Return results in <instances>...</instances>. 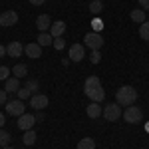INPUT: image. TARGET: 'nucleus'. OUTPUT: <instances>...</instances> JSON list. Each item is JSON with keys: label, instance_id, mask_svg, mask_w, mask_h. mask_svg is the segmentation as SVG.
Returning a JSON list of instances; mask_svg holds the SVG:
<instances>
[{"label": "nucleus", "instance_id": "obj_22", "mask_svg": "<svg viewBox=\"0 0 149 149\" xmlns=\"http://www.w3.org/2000/svg\"><path fill=\"white\" fill-rule=\"evenodd\" d=\"M10 141H12V135L4 129V127H0V147H6Z\"/></svg>", "mask_w": 149, "mask_h": 149}, {"label": "nucleus", "instance_id": "obj_9", "mask_svg": "<svg viewBox=\"0 0 149 149\" xmlns=\"http://www.w3.org/2000/svg\"><path fill=\"white\" fill-rule=\"evenodd\" d=\"M84 56H86L84 44H72V46H70V60H72V62H81Z\"/></svg>", "mask_w": 149, "mask_h": 149}, {"label": "nucleus", "instance_id": "obj_27", "mask_svg": "<svg viewBox=\"0 0 149 149\" xmlns=\"http://www.w3.org/2000/svg\"><path fill=\"white\" fill-rule=\"evenodd\" d=\"M8 76H10V70L6 68V66H0V81H6Z\"/></svg>", "mask_w": 149, "mask_h": 149}, {"label": "nucleus", "instance_id": "obj_23", "mask_svg": "<svg viewBox=\"0 0 149 149\" xmlns=\"http://www.w3.org/2000/svg\"><path fill=\"white\" fill-rule=\"evenodd\" d=\"M102 10H103V2H102V0H92V4H90V12H92L93 16H97Z\"/></svg>", "mask_w": 149, "mask_h": 149}, {"label": "nucleus", "instance_id": "obj_30", "mask_svg": "<svg viewBox=\"0 0 149 149\" xmlns=\"http://www.w3.org/2000/svg\"><path fill=\"white\" fill-rule=\"evenodd\" d=\"M92 26H93V32H102V28H103V22L100 20V18H95L92 22Z\"/></svg>", "mask_w": 149, "mask_h": 149}, {"label": "nucleus", "instance_id": "obj_15", "mask_svg": "<svg viewBox=\"0 0 149 149\" xmlns=\"http://www.w3.org/2000/svg\"><path fill=\"white\" fill-rule=\"evenodd\" d=\"M86 95L92 100V102H103V97H105V92H103V88H95V90H88Z\"/></svg>", "mask_w": 149, "mask_h": 149}, {"label": "nucleus", "instance_id": "obj_20", "mask_svg": "<svg viewBox=\"0 0 149 149\" xmlns=\"http://www.w3.org/2000/svg\"><path fill=\"white\" fill-rule=\"evenodd\" d=\"M12 74H14V78H18V80H20V78H24V76L28 74V68H26L24 64H18V66H14V68H12Z\"/></svg>", "mask_w": 149, "mask_h": 149}, {"label": "nucleus", "instance_id": "obj_19", "mask_svg": "<svg viewBox=\"0 0 149 149\" xmlns=\"http://www.w3.org/2000/svg\"><path fill=\"white\" fill-rule=\"evenodd\" d=\"M22 143H24V145H34V143H36V131H34V129H28V131H24Z\"/></svg>", "mask_w": 149, "mask_h": 149}, {"label": "nucleus", "instance_id": "obj_1", "mask_svg": "<svg viewBox=\"0 0 149 149\" xmlns=\"http://www.w3.org/2000/svg\"><path fill=\"white\" fill-rule=\"evenodd\" d=\"M135 100H137V90H135L133 86H121V88L115 92V102L119 103V105H123V107L133 105Z\"/></svg>", "mask_w": 149, "mask_h": 149}, {"label": "nucleus", "instance_id": "obj_32", "mask_svg": "<svg viewBox=\"0 0 149 149\" xmlns=\"http://www.w3.org/2000/svg\"><path fill=\"white\" fill-rule=\"evenodd\" d=\"M141 4V10H149V0H139Z\"/></svg>", "mask_w": 149, "mask_h": 149}, {"label": "nucleus", "instance_id": "obj_17", "mask_svg": "<svg viewBox=\"0 0 149 149\" xmlns=\"http://www.w3.org/2000/svg\"><path fill=\"white\" fill-rule=\"evenodd\" d=\"M38 44L44 48V46H52L54 44V38H52V34L50 32H40V36H38Z\"/></svg>", "mask_w": 149, "mask_h": 149}, {"label": "nucleus", "instance_id": "obj_36", "mask_svg": "<svg viewBox=\"0 0 149 149\" xmlns=\"http://www.w3.org/2000/svg\"><path fill=\"white\" fill-rule=\"evenodd\" d=\"M2 149H14V147H10V145H6V147H2Z\"/></svg>", "mask_w": 149, "mask_h": 149}, {"label": "nucleus", "instance_id": "obj_10", "mask_svg": "<svg viewBox=\"0 0 149 149\" xmlns=\"http://www.w3.org/2000/svg\"><path fill=\"white\" fill-rule=\"evenodd\" d=\"M24 54H26L28 58H32V60H38V58L42 56V46H40L38 42L26 44V46H24Z\"/></svg>", "mask_w": 149, "mask_h": 149}, {"label": "nucleus", "instance_id": "obj_25", "mask_svg": "<svg viewBox=\"0 0 149 149\" xmlns=\"http://www.w3.org/2000/svg\"><path fill=\"white\" fill-rule=\"evenodd\" d=\"M16 95H18V100H30V97H32V95H34V93L30 92V90H28V88H20V90H18V92H16Z\"/></svg>", "mask_w": 149, "mask_h": 149}, {"label": "nucleus", "instance_id": "obj_5", "mask_svg": "<svg viewBox=\"0 0 149 149\" xmlns=\"http://www.w3.org/2000/svg\"><path fill=\"white\" fill-rule=\"evenodd\" d=\"M24 109H26V105H24L22 100H12V102L6 103V113L8 115H16V117H20L24 113Z\"/></svg>", "mask_w": 149, "mask_h": 149}, {"label": "nucleus", "instance_id": "obj_3", "mask_svg": "<svg viewBox=\"0 0 149 149\" xmlns=\"http://www.w3.org/2000/svg\"><path fill=\"white\" fill-rule=\"evenodd\" d=\"M121 107H119V103H107V105H103V117L107 119V121H117L119 117H121Z\"/></svg>", "mask_w": 149, "mask_h": 149}, {"label": "nucleus", "instance_id": "obj_21", "mask_svg": "<svg viewBox=\"0 0 149 149\" xmlns=\"http://www.w3.org/2000/svg\"><path fill=\"white\" fill-rule=\"evenodd\" d=\"M78 149H95V141L92 137H84V139H80Z\"/></svg>", "mask_w": 149, "mask_h": 149}, {"label": "nucleus", "instance_id": "obj_31", "mask_svg": "<svg viewBox=\"0 0 149 149\" xmlns=\"http://www.w3.org/2000/svg\"><path fill=\"white\" fill-rule=\"evenodd\" d=\"M2 103H8V92L6 90H0V105Z\"/></svg>", "mask_w": 149, "mask_h": 149}, {"label": "nucleus", "instance_id": "obj_7", "mask_svg": "<svg viewBox=\"0 0 149 149\" xmlns=\"http://www.w3.org/2000/svg\"><path fill=\"white\" fill-rule=\"evenodd\" d=\"M16 22H18V12L6 10V12H2V14H0V26L8 28V26H14Z\"/></svg>", "mask_w": 149, "mask_h": 149}, {"label": "nucleus", "instance_id": "obj_28", "mask_svg": "<svg viewBox=\"0 0 149 149\" xmlns=\"http://www.w3.org/2000/svg\"><path fill=\"white\" fill-rule=\"evenodd\" d=\"M52 46L56 48V50H64L66 48V42H64V38H54V44Z\"/></svg>", "mask_w": 149, "mask_h": 149}, {"label": "nucleus", "instance_id": "obj_33", "mask_svg": "<svg viewBox=\"0 0 149 149\" xmlns=\"http://www.w3.org/2000/svg\"><path fill=\"white\" fill-rule=\"evenodd\" d=\"M30 2H32V4H34V6H42V4H44V2H46V0H30Z\"/></svg>", "mask_w": 149, "mask_h": 149}, {"label": "nucleus", "instance_id": "obj_11", "mask_svg": "<svg viewBox=\"0 0 149 149\" xmlns=\"http://www.w3.org/2000/svg\"><path fill=\"white\" fill-rule=\"evenodd\" d=\"M24 52V46L20 44V42H10L8 46H6V54L10 58H20Z\"/></svg>", "mask_w": 149, "mask_h": 149}, {"label": "nucleus", "instance_id": "obj_18", "mask_svg": "<svg viewBox=\"0 0 149 149\" xmlns=\"http://www.w3.org/2000/svg\"><path fill=\"white\" fill-rule=\"evenodd\" d=\"M131 20L133 22H137V24H143L145 22V10H141V8H135V10H131Z\"/></svg>", "mask_w": 149, "mask_h": 149}, {"label": "nucleus", "instance_id": "obj_26", "mask_svg": "<svg viewBox=\"0 0 149 149\" xmlns=\"http://www.w3.org/2000/svg\"><path fill=\"white\" fill-rule=\"evenodd\" d=\"M26 88H28L30 92L34 93V92H38V88H40V84H38L36 80H28V81H26Z\"/></svg>", "mask_w": 149, "mask_h": 149}, {"label": "nucleus", "instance_id": "obj_2", "mask_svg": "<svg viewBox=\"0 0 149 149\" xmlns=\"http://www.w3.org/2000/svg\"><path fill=\"white\" fill-rule=\"evenodd\" d=\"M121 117L125 119V123H141V119H143V111H141V107L127 105Z\"/></svg>", "mask_w": 149, "mask_h": 149}, {"label": "nucleus", "instance_id": "obj_4", "mask_svg": "<svg viewBox=\"0 0 149 149\" xmlns=\"http://www.w3.org/2000/svg\"><path fill=\"white\" fill-rule=\"evenodd\" d=\"M86 46L90 50H102L103 46V38L100 32H88L86 34Z\"/></svg>", "mask_w": 149, "mask_h": 149}, {"label": "nucleus", "instance_id": "obj_8", "mask_svg": "<svg viewBox=\"0 0 149 149\" xmlns=\"http://www.w3.org/2000/svg\"><path fill=\"white\" fill-rule=\"evenodd\" d=\"M30 107H34L36 111H42L44 107H48V97L42 93H34L30 97Z\"/></svg>", "mask_w": 149, "mask_h": 149}, {"label": "nucleus", "instance_id": "obj_16", "mask_svg": "<svg viewBox=\"0 0 149 149\" xmlns=\"http://www.w3.org/2000/svg\"><path fill=\"white\" fill-rule=\"evenodd\" d=\"M4 90H6L8 93H16L18 90H20V80H18V78H8Z\"/></svg>", "mask_w": 149, "mask_h": 149}, {"label": "nucleus", "instance_id": "obj_35", "mask_svg": "<svg viewBox=\"0 0 149 149\" xmlns=\"http://www.w3.org/2000/svg\"><path fill=\"white\" fill-rule=\"evenodd\" d=\"M4 123H6V119H4V113L0 111V127H4Z\"/></svg>", "mask_w": 149, "mask_h": 149}, {"label": "nucleus", "instance_id": "obj_24", "mask_svg": "<svg viewBox=\"0 0 149 149\" xmlns=\"http://www.w3.org/2000/svg\"><path fill=\"white\" fill-rule=\"evenodd\" d=\"M139 36H141L145 42H149V22H147V20L139 26Z\"/></svg>", "mask_w": 149, "mask_h": 149}, {"label": "nucleus", "instance_id": "obj_34", "mask_svg": "<svg viewBox=\"0 0 149 149\" xmlns=\"http://www.w3.org/2000/svg\"><path fill=\"white\" fill-rule=\"evenodd\" d=\"M2 56H6V46L0 44V58H2Z\"/></svg>", "mask_w": 149, "mask_h": 149}, {"label": "nucleus", "instance_id": "obj_6", "mask_svg": "<svg viewBox=\"0 0 149 149\" xmlns=\"http://www.w3.org/2000/svg\"><path fill=\"white\" fill-rule=\"evenodd\" d=\"M34 123H36V115H32V113H22L20 117H18V129L20 131H28V129H32L34 127Z\"/></svg>", "mask_w": 149, "mask_h": 149}, {"label": "nucleus", "instance_id": "obj_12", "mask_svg": "<svg viewBox=\"0 0 149 149\" xmlns=\"http://www.w3.org/2000/svg\"><path fill=\"white\" fill-rule=\"evenodd\" d=\"M36 28L40 30V32H46L52 28V20H50V16L48 14H42V16H38V20H36Z\"/></svg>", "mask_w": 149, "mask_h": 149}, {"label": "nucleus", "instance_id": "obj_29", "mask_svg": "<svg viewBox=\"0 0 149 149\" xmlns=\"http://www.w3.org/2000/svg\"><path fill=\"white\" fill-rule=\"evenodd\" d=\"M100 50H92V56H90V62L92 64H100Z\"/></svg>", "mask_w": 149, "mask_h": 149}, {"label": "nucleus", "instance_id": "obj_14", "mask_svg": "<svg viewBox=\"0 0 149 149\" xmlns=\"http://www.w3.org/2000/svg\"><path fill=\"white\" fill-rule=\"evenodd\" d=\"M66 32V22H62V20H58V22L52 24V28H50V34L52 38H62V34Z\"/></svg>", "mask_w": 149, "mask_h": 149}, {"label": "nucleus", "instance_id": "obj_13", "mask_svg": "<svg viewBox=\"0 0 149 149\" xmlns=\"http://www.w3.org/2000/svg\"><path fill=\"white\" fill-rule=\"evenodd\" d=\"M86 113H88V117L95 119V117H100V115L103 113V109H102V105H100L97 102H92L88 107H86Z\"/></svg>", "mask_w": 149, "mask_h": 149}]
</instances>
